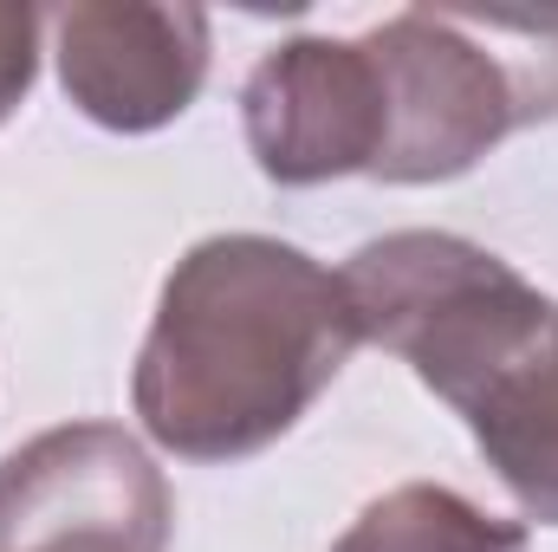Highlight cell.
I'll list each match as a JSON object with an SVG mask.
<instances>
[{
    "label": "cell",
    "instance_id": "2",
    "mask_svg": "<svg viewBox=\"0 0 558 552\" xmlns=\"http://www.w3.org/2000/svg\"><path fill=\"white\" fill-rule=\"evenodd\" d=\"M344 292L357 332L397 351L454 416L474 410L481 391L539 345L558 312L500 254L428 228L357 248L344 267Z\"/></svg>",
    "mask_w": 558,
    "mask_h": 552
},
{
    "label": "cell",
    "instance_id": "7",
    "mask_svg": "<svg viewBox=\"0 0 558 552\" xmlns=\"http://www.w3.org/2000/svg\"><path fill=\"white\" fill-rule=\"evenodd\" d=\"M331 552H526V527L474 507L454 488L410 481L371 501Z\"/></svg>",
    "mask_w": 558,
    "mask_h": 552
},
{
    "label": "cell",
    "instance_id": "5",
    "mask_svg": "<svg viewBox=\"0 0 558 552\" xmlns=\"http://www.w3.org/2000/svg\"><path fill=\"white\" fill-rule=\"evenodd\" d=\"M65 98L105 131H162L208 79V13L92 0L52 20Z\"/></svg>",
    "mask_w": 558,
    "mask_h": 552
},
{
    "label": "cell",
    "instance_id": "1",
    "mask_svg": "<svg viewBox=\"0 0 558 552\" xmlns=\"http://www.w3.org/2000/svg\"><path fill=\"white\" fill-rule=\"evenodd\" d=\"M364 345L344 274L267 235H215L162 279L131 404L182 461H247Z\"/></svg>",
    "mask_w": 558,
    "mask_h": 552
},
{
    "label": "cell",
    "instance_id": "3",
    "mask_svg": "<svg viewBox=\"0 0 558 552\" xmlns=\"http://www.w3.org/2000/svg\"><path fill=\"white\" fill-rule=\"evenodd\" d=\"M175 501L118 422H65L0 461V552H162Z\"/></svg>",
    "mask_w": 558,
    "mask_h": 552
},
{
    "label": "cell",
    "instance_id": "8",
    "mask_svg": "<svg viewBox=\"0 0 558 552\" xmlns=\"http://www.w3.org/2000/svg\"><path fill=\"white\" fill-rule=\"evenodd\" d=\"M33 72H39V13L0 0V124H7L13 105L26 98Z\"/></svg>",
    "mask_w": 558,
    "mask_h": 552
},
{
    "label": "cell",
    "instance_id": "4",
    "mask_svg": "<svg viewBox=\"0 0 558 552\" xmlns=\"http://www.w3.org/2000/svg\"><path fill=\"white\" fill-rule=\"evenodd\" d=\"M247 149L267 182L312 189L331 176H377L390 98L371 39H286L241 92Z\"/></svg>",
    "mask_w": 558,
    "mask_h": 552
},
{
    "label": "cell",
    "instance_id": "6",
    "mask_svg": "<svg viewBox=\"0 0 558 552\" xmlns=\"http://www.w3.org/2000/svg\"><path fill=\"white\" fill-rule=\"evenodd\" d=\"M468 429L487 468L513 488V501L533 520L558 527V312L539 332V345L481 391Z\"/></svg>",
    "mask_w": 558,
    "mask_h": 552
}]
</instances>
